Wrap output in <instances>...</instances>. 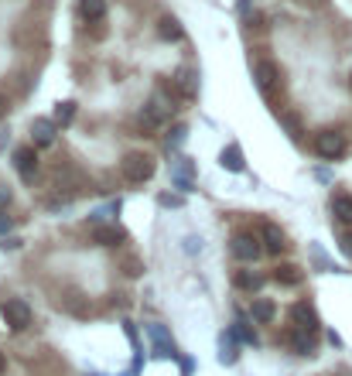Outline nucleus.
Returning a JSON list of instances; mask_svg holds the SVG:
<instances>
[{
	"mask_svg": "<svg viewBox=\"0 0 352 376\" xmlns=\"http://www.w3.org/2000/svg\"><path fill=\"white\" fill-rule=\"evenodd\" d=\"M158 34H161L165 41H178V38H181V24H178V17H161V21H158Z\"/></svg>",
	"mask_w": 352,
	"mask_h": 376,
	"instance_id": "21",
	"label": "nucleus"
},
{
	"mask_svg": "<svg viewBox=\"0 0 352 376\" xmlns=\"http://www.w3.org/2000/svg\"><path fill=\"white\" fill-rule=\"evenodd\" d=\"M3 370H7V359H3V353H0V376H3Z\"/></svg>",
	"mask_w": 352,
	"mask_h": 376,
	"instance_id": "36",
	"label": "nucleus"
},
{
	"mask_svg": "<svg viewBox=\"0 0 352 376\" xmlns=\"http://www.w3.org/2000/svg\"><path fill=\"white\" fill-rule=\"evenodd\" d=\"M123 376H134V373H123Z\"/></svg>",
	"mask_w": 352,
	"mask_h": 376,
	"instance_id": "37",
	"label": "nucleus"
},
{
	"mask_svg": "<svg viewBox=\"0 0 352 376\" xmlns=\"http://www.w3.org/2000/svg\"><path fill=\"white\" fill-rule=\"evenodd\" d=\"M219 165H222L226 171H233V175H240V171L247 168V161H243V151H240L236 144H229V147L219 154Z\"/></svg>",
	"mask_w": 352,
	"mask_h": 376,
	"instance_id": "13",
	"label": "nucleus"
},
{
	"mask_svg": "<svg viewBox=\"0 0 352 376\" xmlns=\"http://www.w3.org/2000/svg\"><path fill=\"white\" fill-rule=\"evenodd\" d=\"M158 202H161L165 209H181V205H185V195H172V191H165Z\"/></svg>",
	"mask_w": 352,
	"mask_h": 376,
	"instance_id": "27",
	"label": "nucleus"
},
{
	"mask_svg": "<svg viewBox=\"0 0 352 376\" xmlns=\"http://www.w3.org/2000/svg\"><path fill=\"white\" fill-rule=\"evenodd\" d=\"M185 137H188V127H185V123H175L172 134H168V151H178V147L185 144Z\"/></svg>",
	"mask_w": 352,
	"mask_h": 376,
	"instance_id": "25",
	"label": "nucleus"
},
{
	"mask_svg": "<svg viewBox=\"0 0 352 376\" xmlns=\"http://www.w3.org/2000/svg\"><path fill=\"white\" fill-rule=\"evenodd\" d=\"M236 359H240V353H236V335H233V332H229V335L222 332V335H219V363H222V366H233Z\"/></svg>",
	"mask_w": 352,
	"mask_h": 376,
	"instance_id": "16",
	"label": "nucleus"
},
{
	"mask_svg": "<svg viewBox=\"0 0 352 376\" xmlns=\"http://www.w3.org/2000/svg\"><path fill=\"white\" fill-rule=\"evenodd\" d=\"M185 243H188V253H195V250H202V240H195V236H188Z\"/></svg>",
	"mask_w": 352,
	"mask_h": 376,
	"instance_id": "32",
	"label": "nucleus"
},
{
	"mask_svg": "<svg viewBox=\"0 0 352 376\" xmlns=\"http://www.w3.org/2000/svg\"><path fill=\"white\" fill-rule=\"evenodd\" d=\"M10 226H14V219L0 212V236H7V233H10Z\"/></svg>",
	"mask_w": 352,
	"mask_h": 376,
	"instance_id": "28",
	"label": "nucleus"
},
{
	"mask_svg": "<svg viewBox=\"0 0 352 376\" xmlns=\"http://www.w3.org/2000/svg\"><path fill=\"white\" fill-rule=\"evenodd\" d=\"M7 202H10V188H7V185H0V209H3Z\"/></svg>",
	"mask_w": 352,
	"mask_h": 376,
	"instance_id": "33",
	"label": "nucleus"
},
{
	"mask_svg": "<svg viewBox=\"0 0 352 376\" xmlns=\"http://www.w3.org/2000/svg\"><path fill=\"white\" fill-rule=\"evenodd\" d=\"M72 116H76V103H72V99H62V103L55 106V116H52V120H55V123H62V127H69V123H72Z\"/></svg>",
	"mask_w": 352,
	"mask_h": 376,
	"instance_id": "22",
	"label": "nucleus"
},
{
	"mask_svg": "<svg viewBox=\"0 0 352 376\" xmlns=\"http://www.w3.org/2000/svg\"><path fill=\"white\" fill-rule=\"evenodd\" d=\"M147 335H151V342H154L158 356H178L175 342H172V335H168V328H165V325H147Z\"/></svg>",
	"mask_w": 352,
	"mask_h": 376,
	"instance_id": "8",
	"label": "nucleus"
},
{
	"mask_svg": "<svg viewBox=\"0 0 352 376\" xmlns=\"http://www.w3.org/2000/svg\"><path fill=\"white\" fill-rule=\"evenodd\" d=\"M253 79H257V86H260L264 93H270V90L280 83V69H277L273 62H267V59H264V62H257V65H253Z\"/></svg>",
	"mask_w": 352,
	"mask_h": 376,
	"instance_id": "7",
	"label": "nucleus"
},
{
	"mask_svg": "<svg viewBox=\"0 0 352 376\" xmlns=\"http://www.w3.org/2000/svg\"><path fill=\"white\" fill-rule=\"evenodd\" d=\"M291 349H294L298 356H315V332L294 328V332H291Z\"/></svg>",
	"mask_w": 352,
	"mask_h": 376,
	"instance_id": "12",
	"label": "nucleus"
},
{
	"mask_svg": "<svg viewBox=\"0 0 352 376\" xmlns=\"http://www.w3.org/2000/svg\"><path fill=\"white\" fill-rule=\"evenodd\" d=\"M273 315H277V308H273V301H270V297H257V301H253V308H250V318H253L257 325H270V322H273Z\"/></svg>",
	"mask_w": 352,
	"mask_h": 376,
	"instance_id": "14",
	"label": "nucleus"
},
{
	"mask_svg": "<svg viewBox=\"0 0 352 376\" xmlns=\"http://www.w3.org/2000/svg\"><path fill=\"white\" fill-rule=\"evenodd\" d=\"M260 243H264V240H257V236H250V233H236V236H233V257L243 260V264H253V260L264 253Z\"/></svg>",
	"mask_w": 352,
	"mask_h": 376,
	"instance_id": "4",
	"label": "nucleus"
},
{
	"mask_svg": "<svg viewBox=\"0 0 352 376\" xmlns=\"http://www.w3.org/2000/svg\"><path fill=\"white\" fill-rule=\"evenodd\" d=\"M79 14L86 21H103L106 17V0H79Z\"/></svg>",
	"mask_w": 352,
	"mask_h": 376,
	"instance_id": "17",
	"label": "nucleus"
},
{
	"mask_svg": "<svg viewBox=\"0 0 352 376\" xmlns=\"http://www.w3.org/2000/svg\"><path fill=\"white\" fill-rule=\"evenodd\" d=\"M195 79H198V76H195L191 69H178V72H175V86L185 96H195V90H198V83H195Z\"/></svg>",
	"mask_w": 352,
	"mask_h": 376,
	"instance_id": "18",
	"label": "nucleus"
},
{
	"mask_svg": "<svg viewBox=\"0 0 352 376\" xmlns=\"http://www.w3.org/2000/svg\"><path fill=\"white\" fill-rule=\"evenodd\" d=\"M172 182H175V188H181V191H191L195 188V182H191V161H175V168H172Z\"/></svg>",
	"mask_w": 352,
	"mask_h": 376,
	"instance_id": "15",
	"label": "nucleus"
},
{
	"mask_svg": "<svg viewBox=\"0 0 352 376\" xmlns=\"http://www.w3.org/2000/svg\"><path fill=\"white\" fill-rule=\"evenodd\" d=\"M14 168H17V175H21L24 182H34V171H38V154H34V147H17V151H14Z\"/></svg>",
	"mask_w": 352,
	"mask_h": 376,
	"instance_id": "5",
	"label": "nucleus"
},
{
	"mask_svg": "<svg viewBox=\"0 0 352 376\" xmlns=\"http://www.w3.org/2000/svg\"><path fill=\"white\" fill-rule=\"evenodd\" d=\"M284 123H287V130H291V137H298V120H294V116H284Z\"/></svg>",
	"mask_w": 352,
	"mask_h": 376,
	"instance_id": "31",
	"label": "nucleus"
},
{
	"mask_svg": "<svg viewBox=\"0 0 352 376\" xmlns=\"http://www.w3.org/2000/svg\"><path fill=\"white\" fill-rule=\"evenodd\" d=\"M236 287H243V291H260V287H264V278H260V274H250V271H240V274H236Z\"/></svg>",
	"mask_w": 352,
	"mask_h": 376,
	"instance_id": "23",
	"label": "nucleus"
},
{
	"mask_svg": "<svg viewBox=\"0 0 352 376\" xmlns=\"http://www.w3.org/2000/svg\"><path fill=\"white\" fill-rule=\"evenodd\" d=\"M120 171H123V178H127V182L141 185V182H147V178L154 175V158H151V154H144V151H130V154L123 158Z\"/></svg>",
	"mask_w": 352,
	"mask_h": 376,
	"instance_id": "1",
	"label": "nucleus"
},
{
	"mask_svg": "<svg viewBox=\"0 0 352 376\" xmlns=\"http://www.w3.org/2000/svg\"><path fill=\"white\" fill-rule=\"evenodd\" d=\"M21 243H24V240H17V236H10V240H7V243H3V247H7V250H17V247H21Z\"/></svg>",
	"mask_w": 352,
	"mask_h": 376,
	"instance_id": "34",
	"label": "nucleus"
},
{
	"mask_svg": "<svg viewBox=\"0 0 352 376\" xmlns=\"http://www.w3.org/2000/svg\"><path fill=\"white\" fill-rule=\"evenodd\" d=\"M342 253L352 260V233H342Z\"/></svg>",
	"mask_w": 352,
	"mask_h": 376,
	"instance_id": "29",
	"label": "nucleus"
},
{
	"mask_svg": "<svg viewBox=\"0 0 352 376\" xmlns=\"http://www.w3.org/2000/svg\"><path fill=\"white\" fill-rule=\"evenodd\" d=\"M195 373V363L191 359H181V376H191Z\"/></svg>",
	"mask_w": 352,
	"mask_h": 376,
	"instance_id": "30",
	"label": "nucleus"
},
{
	"mask_svg": "<svg viewBox=\"0 0 352 376\" xmlns=\"http://www.w3.org/2000/svg\"><path fill=\"white\" fill-rule=\"evenodd\" d=\"M332 212H335L339 222H349L352 226V198L349 195H335V198H332Z\"/></svg>",
	"mask_w": 352,
	"mask_h": 376,
	"instance_id": "20",
	"label": "nucleus"
},
{
	"mask_svg": "<svg viewBox=\"0 0 352 376\" xmlns=\"http://www.w3.org/2000/svg\"><path fill=\"white\" fill-rule=\"evenodd\" d=\"M0 315H3V322H7V328H10V332H24V328L31 325V304H28V301H21V297L3 301Z\"/></svg>",
	"mask_w": 352,
	"mask_h": 376,
	"instance_id": "2",
	"label": "nucleus"
},
{
	"mask_svg": "<svg viewBox=\"0 0 352 376\" xmlns=\"http://www.w3.org/2000/svg\"><path fill=\"white\" fill-rule=\"evenodd\" d=\"M3 113H7V96L0 93V116H3Z\"/></svg>",
	"mask_w": 352,
	"mask_h": 376,
	"instance_id": "35",
	"label": "nucleus"
},
{
	"mask_svg": "<svg viewBox=\"0 0 352 376\" xmlns=\"http://www.w3.org/2000/svg\"><path fill=\"white\" fill-rule=\"evenodd\" d=\"M31 140L38 147H52L55 144V120H34L31 123Z\"/></svg>",
	"mask_w": 352,
	"mask_h": 376,
	"instance_id": "9",
	"label": "nucleus"
},
{
	"mask_svg": "<svg viewBox=\"0 0 352 376\" xmlns=\"http://www.w3.org/2000/svg\"><path fill=\"white\" fill-rule=\"evenodd\" d=\"M233 335H236L240 342H247V346H257V332H253V328H250V325H247L243 318H240V322L233 325Z\"/></svg>",
	"mask_w": 352,
	"mask_h": 376,
	"instance_id": "24",
	"label": "nucleus"
},
{
	"mask_svg": "<svg viewBox=\"0 0 352 376\" xmlns=\"http://www.w3.org/2000/svg\"><path fill=\"white\" fill-rule=\"evenodd\" d=\"M92 240H96L99 247H116V243L127 240V233H123L120 226H96V229H92Z\"/></svg>",
	"mask_w": 352,
	"mask_h": 376,
	"instance_id": "11",
	"label": "nucleus"
},
{
	"mask_svg": "<svg viewBox=\"0 0 352 376\" xmlns=\"http://www.w3.org/2000/svg\"><path fill=\"white\" fill-rule=\"evenodd\" d=\"M123 271H127V278H141V274H144V264H141L137 257H127V260H123Z\"/></svg>",
	"mask_w": 352,
	"mask_h": 376,
	"instance_id": "26",
	"label": "nucleus"
},
{
	"mask_svg": "<svg viewBox=\"0 0 352 376\" xmlns=\"http://www.w3.org/2000/svg\"><path fill=\"white\" fill-rule=\"evenodd\" d=\"M284 247H287L284 229H280V226H273V222H267V226H264V250L277 257V253H284Z\"/></svg>",
	"mask_w": 352,
	"mask_h": 376,
	"instance_id": "10",
	"label": "nucleus"
},
{
	"mask_svg": "<svg viewBox=\"0 0 352 376\" xmlns=\"http://www.w3.org/2000/svg\"><path fill=\"white\" fill-rule=\"evenodd\" d=\"M291 322H294L298 328H304V332H318V315H315V308L304 304V301H298V304L291 308Z\"/></svg>",
	"mask_w": 352,
	"mask_h": 376,
	"instance_id": "6",
	"label": "nucleus"
},
{
	"mask_svg": "<svg viewBox=\"0 0 352 376\" xmlns=\"http://www.w3.org/2000/svg\"><path fill=\"white\" fill-rule=\"evenodd\" d=\"M315 151H318L325 161H335V158L346 154V137H342L339 130H322V134L315 137Z\"/></svg>",
	"mask_w": 352,
	"mask_h": 376,
	"instance_id": "3",
	"label": "nucleus"
},
{
	"mask_svg": "<svg viewBox=\"0 0 352 376\" xmlns=\"http://www.w3.org/2000/svg\"><path fill=\"white\" fill-rule=\"evenodd\" d=\"M92 376H99V373H92Z\"/></svg>",
	"mask_w": 352,
	"mask_h": 376,
	"instance_id": "38",
	"label": "nucleus"
},
{
	"mask_svg": "<svg viewBox=\"0 0 352 376\" xmlns=\"http://www.w3.org/2000/svg\"><path fill=\"white\" fill-rule=\"evenodd\" d=\"M273 281L294 287V284H301V267H294V264H284V267H277V271H273Z\"/></svg>",
	"mask_w": 352,
	"mask_h": 376,
	"instance_id": "19",
	"label": "nucleus"
}]
</instances>
